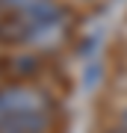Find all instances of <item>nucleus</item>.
Instances as JSON below:
<instances>
[{"label":"nucleus","mask_w":127,"mask_h":133,"mask_svg":"<svg viewBox=\"0 0 127 133\" xmlns=\"http://www.w3.org/2000/svg\"><path fill=\"white\" fill-rule=\"evenodd\" d=\"M112 133H127V130H121V127H118V130H112Z\"/></svg>","instance_id":"nucleus-6"},{"label":"nucleus","mask_w":127,"mask_h":133,"mask_svg":"<svg viewBox=\"0 0 127 133\" xmlns=\"http://www.w3.org/2000/svg\"><path fill=\"white\" fill-rule=\"evenodd\" d=\"M30 133H47V130H30Z\"/></svg>","instance_id":"nucleus-7"},{"label":"nucleus","mask_w":127,"mask_h":133,"mask_svg":"<svg viewBox=\"0 0 127 133\" xmlns=\"http://www.w3.org/2000/svg\"><path fill=\"white\" fill-rule=\"evenodd\" d=\"M50 115V98L33 80H9L0 86V121L6 118H30Z\"/></svg>","instance_id":"nucleus-2"},{"label":"nucleus","mask_w":127,"mask_h":133,"mask_svg":"<svg viewBox=\"0 0 127 133\" xmlns=\"http://www.w3.org/2000/svg\"><path fill=\"white\" fill-rule=\"evenodd\" d=\"M118 127H121V130H127V104L121 107V112H118Z\"/></svg>","instance_id":"nucleus-5"},{"label":"nucleus","mask_w":127,"mask_h":133,"mask_svg":"<svg viewBox=\"0 0 127 133\" xmlns=\"http://www.w3.org/2000/svg\"><path fill=\"white\" fill-rule=\"evenodd\" d=\"M0 65H3V74L9 80H33L44 71V56L27 48H15Z\"/></svg>","instance_id":"nucleus-3"},{"label":"nucleus","mask_w":127,"mask_h":133,"mask_svg":"<svg viewBox=\"0 0 127 133\" xmlns=\"http://www.w3.org/2000/svg\"><path fill=\"white\" fill-rule=\"evenodd\" d=\"M47 0H0V15H27Z\"/></svg>","instance_id":"nucleus-4"},{"label":"nucleus","mask_w":127,"mask_h":133,"mask_svg":"<svg viewBox=\"0 0 127 133\" xmlns=\"http://www.w3.org/2000/svg\"><path fill=\"white\" fill-rule=\"evenodd\" d=\"M71 33V15L65 3L47 0L27 15H0V44L3 48H27L47 56L65 48Z\"/></svg>","instance_id":"nucleus-1"}]
</instances>
